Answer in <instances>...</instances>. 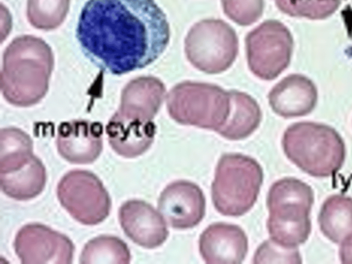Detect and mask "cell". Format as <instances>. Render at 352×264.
I'll return each instance as SVG.
<instances>
[{"label":"cell","instance_id":"6da1fadb","mask_svg":"<svg viewBox=\"0 0 352 264\" xmlns=\"http://www.w3.org/2000/svg\"><path fill=\"white\" fill-rule=\"evenodd\" d=\"M76 37L94 65L121 75L157 60L168 46L170 28L154 0H89L79 16Z\"/></svg>","mask_w":352,"mask_h":264},{"label":"cell","instance_id":"7a4b0ae2","mask_svg":"<svg viewBox=\"0 0 352 264\" xmlns=\"http://www.w3.org/2000/svg\"><path fill=\"white\" fill-rule=\"evenodd\" d=\"M23 55L14 41L11 43L18 52L8 46L4 52L1 72V89L10 103L19 107H29L39 102L48 89V80L54 59L50 47L43 41L34 55L41 38L23 36Z\"/></svg>","mask_w":352,"mask_h":264},{"label":"cell","instance_id":"3957f363","mask_svg":"<svg viewBox=\"0 0 352 264\" xmlns=\"http://www.w3.org/2000/svg\"><path fill=\"white\" fill-rule=\"evenodd\" d=\"M282 146L290 161L314 177L333 175L345 159V145L340 135L332 127L320 123L292 124L283 134Z\"/></svg>","mask_w":352,"mask_h":264},{"label":"cell","instance_id":"277c9868","mask_svg":"<svg viewBox=\"0 0 352 264\" xmlns=\"http://www.w3.org/2000/svg\"><path fill=\"white\" fill-rule=\"evenodd\" d=\"M263 179L262 168L254 158L239 153L223 154L211 187L214 208L225 216L245 214L256 201Z\"/></svg>","mask_w":352,"mask_h":264},{"label":"cell","instance_id":"5b68a950","mask_svg":"<svg viewBox=\"0 0 352 264\" xmlns=\"http://www.w3.org/2000/svg\"><path fill=\"white\" fill-rule=\"evenodd\" d=\"M229 91L210 83L186 80L166 96L169 116L177 123L217 131L230 112Z\"/></svg>","mask_w":352,"mask_h":264},{"label":"cell","instance_id":"8992f818","mask_svg":"<svg viewBox=\"0 0 352 264\" xmlns=\"http://www.w3.org/2000/svg\"><path fill=\"white\" fill-rule=\"evenodd\" d=\"M184 43L189 62L209 74L227 70L239 51L236 32L221 19H208L197 22L188 31Z\"/></svg>","mask_w":352,"mask_h":264},{"label":"cell","instance_id":"52a82bcc","mask_svg":"<svg viewBox=\"0 0 352 264\" xmlns=\"http://www.w3.org/2000/svg\"><path fill=\"white\" fill-rule=\"evenodd\" d=\"M56 193L61 206L80 223L96 225L109 214L110 196L101 180L92 172L69 170L58 183Z\"/></svg>","mask_w":352,"mask_h":264},{"label":"cell","instance_id":"ba28073f","mask_svg":"<svg viewBox=\"0 0 352 264\" xmlns=\"http://www.w3.org/2000/svg\"><path fill=\"white\" fill-rule=\"evenodd\" d=\"M293 38L287 28L276 20H267L245 37L248 65L258 78L275 79L289 65Z\"/></svg>","mask_w":352,"mask_h":264},{"label":"cell","instance_id":"9c48e42d","mask_svg":"<svg viewBox=\"0 0 352 264\" xmlns=\"http://www.w3.org/2000/svg\"><path fill=\"white\" fill-rule=\"evenodd\" d=\"M14 248L23 264H69L75 250L66 235L38 223L20 228Z\"/></svg>","mask_w":352,"mask_h":264},{"label":"cell","instance_id":"30bf717a","mask_svg":"<svg viewBox=\"0 0 352 264\" xmlns=\"http://www.w3.org/2000/svg\"><path fill=\"white\" fill-rule=\"evenodd\" d=\"M314 192L305 184L295 179L274 183L268 192L267 226H294L310 223L309 212Z\"/></svg>","mask_w":352,"mask_h":264},{"label":"cell","instance_id":"8fae6325","mask_svg":"<svg viewBox=\"0 0 352 264\" xmlns=\"http://www.w3.org/2000/svg\"><path fill=\"white\" fill-rule=\"evenodd\" d=\"M157 208L175 229H188L197 226L206 213V199L201 188L186 180L171 182L161 192Z\"/></svg>","mask_w":352,"mask_h":264},{"label":"cell","instance_id":"7c38bea8","mask_svg":"<svg viewBox=\"0 0 352 264\" xmlns=\"http://www.w3.org/2000/svg\"><path fill=\"white\" fill-rule=\"evenodd\" d=\"M118 219L124 234L145 248L160 246L168 236L163 216L142 200L130 199L123 203L118 210Z\"/></svg>","mask_w":352,"mask_h":264},{"label":"cell","instance_id":"4fadbf2b","mask_svg":"<svg viewBox=\"0 0 352 264\" xmlns=\"http://www.w3.org/2000/svg\"><path fill=\"white\" fill-rule=\"evenodd\" d=\"M102 126L98 122L74 120L58 128L56 147L59 154L73 164H90L102 150Z\"/></svg>","mask_w":352,"mask_h":264},{"label":"cell","instance_id":"5bb4252c","mask_svg":"<svg viewBox=\"0 0 352 264\" xmlns=\"http://www.w3.org/2000/svg\"><path fill=\"white\" fill-rule=\"evenodd\" d=\"M199 249L206 263L239 264L248 253V237L236 225L214 223L200 235Z\"/></svg>","mask_w":352,"mask_h":264},{"label":"cell","instance_id":"9a60e30c","mask_svg":"<svg viewBox=\"0 0 352 264\" xmlns=\"http://www.w3.org/2000/svg\"><path fill=\"white\" fill-rule=\"evenodd\" d=\"M269 103L278 116L294 118L309 113L316 107L318 91L314 82L301 74H290L278 82L268 94Z\"/></svg>","mask_w":352,"mask_h":264},{"label":"cell","instance_id":"2e32d148","mask_svg":"<svg viewBox=\"0 0 352 264\" xmlns=\"http://www.w3.org/2000/svg\"><path fill=\"white\" fill-rule=\"evenodd\" d=\"M156 127L152 121L129 118L118 111L106 126L109 144L118 155L133 158L142 155L151 146Z\"/></svg>","mask_w":352,"mask_h":264},{"label":"cell","instance_id":"e0dca14e","mask_svg":"<svg viewBox=\"0 0 352 264\" xmlns=\"http://www.w3.org/2000/svg\"><path fill=\"white\" fill-rule=\"evenodd\" d=\"M166 93L164 83L154 76H141L124 88L118 110L123 116L141 121H152Z\"/></svg>","mask_w":352,"mask_h":264},{"label":"cell","instance_id":"ac0fdd59","mask_svg":"<svg viewBox=\"0 0 352 264\" xmlns=\"http://www.w3.org/2000/svg\"><path fill=\"white\" fill-rule=\"evenodd\" d=\"M230 112L225 124L217 131L230 140L250 136L259 126L262 113L257 102L246 93L229 91Z\"/></svg>","mask_w":352,"mask_h":264},{"label":"cell","instance_id":"d6986e66","mask_svg":"<svg viewBox=\"0 0 352 264\" xmlns=\"http://www.w3.org/2000/svg\"><path fill=\"white\" fill-rule=\"evenodd\" d=\"M47 179L45 168L36 156L21 167L8 173H0L1 190L7 196L19 201L34 198L44 189Z\"/></svg>","mask_w":352,"mask_h":264},{"label":"cell","instance_id":"ffe728a7","mask_svg":"<svg viewBox=\"0 0 352 264\" xmlns=\"http://www.w3.org/2000/svg\"><path fill=\"white\" fill-rule=\"evenodd\" d=\"M322 232L329 240L341 243L352 235V198L336 195L324 202L318 216Z\"/></svg>","mask_w":352,"mask_h":264},{"label":"cell","instance_id":"44dd1931","mask_svg":"<svg viewBox=\"0 0 352 264\" xmlns=\"http://www.w3.org/2000/svg\"><path fill=\"white\" fill-rule=\"evenodd\" d=\"M0 134V173L19 168L34 155L32 140L25 131L8 127Z\"/></svg>","mask_w":352,"mask_h":264},{"label":"cell","instance_id":"7402d4cb","mask_svg":"<svg viewBox=\"0 0 352 264\" xmlns=\"http://www.w3.org/2000/svg\"><path fill=\"white\" fill-rule=\"evenodd\" d=\"M130 250L121 239L100 235L89 240L80 255V263H129Z\"/></svg>","mask_w":352,"mask_h":264},{"label":"cell","instance_id":"603a6c76","mask_svg":"<svg viewBox=\"0 0 352 264\" xmlns=\"http://www.w3.org/2000/svg\"><path fill=\"white\" fill-rule=\"evenodd\" d=\"M69 7V0H28L27 15L32 25L48 30L61 24Z\"/></svg>","mask_w":352,"mask_h":264},{"label":"cell","instance_id":"cb8c5ba5","mask_svg":"<svg viewBox=\"0 0 352 264\" xmlns=\"http://www.w3.org/2000/svg\"><path fill=\"white\" fill-rule=\"evenodd\" d=\"M283 13L295 17L324 19L339 8L341 0H275Z\"/></svg>","mask_w":352,"mask_h":264},{"label":"cell","instance_id":"d4e9b609","mask_svg":"<svg viewBox=\"0 0 352 264\" xmlns=\"http://www.w3.org/2000/svg\"><path fill=\"white\" fill-rule=\"evenodd\" d=\"M225 14L242 26L253 24L263 14L264 0H221Z\"/></svg>","mask_w":352,"mask_h":264},{"label":"cell","instance_id":"484cf974","mask_svg":"<svg viewBox=\"0 0 352 264\" xmlns=\"http://www.w3.org/2000/svg\"><path fill=\"white\" fill-rule=\"evenodd\" d=\"M254 263H301V257L296 248L280 245L271 239L263 241L256 250Z\"/></svg>","mask_w":352,"mask_h":264},{"label":"cell","instance_id":"4316f807","mask_svg":"<svg viewBox=\"0 0 352 264\" xmlns=\"http://www.w3.org/2000/svg\"><path fill=\"white\" fill-rule=\"evenodd\" d=\"M339 254L342 263L352 264V235L341 243Z\"/></svg>","mask_w":352,"mask_h":264}]
</instances>
